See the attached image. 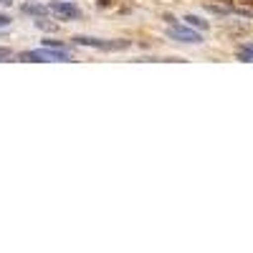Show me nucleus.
Listing matches in <instances>:
<instances>
[{"instance_id":"8","label":"nucleus","mask_w":253,"mask_h":253,"mask_svg":"<svg viewBox=\"0 0 253 253\" xmlns=\"http://www.w3.org/2000/svg\"><path fill=\"white\" fill-rule=\"evenodd\" d=\"M36 26H38V28H43V31H53V28H56L53 23H48V20H43V18L36 20Z\"/></svg>"},{"instance_id":"12","label":"nucleus","mask_w":253,"mask_h":253,"mask_svg":"<svg viewBox=\"0 0 253 253\" xmlns=\"http://www.w3.org/2000/svg\"><path fill=\"white\" fill-rule=\"evenodd\" d=\"M0 5H5V8H10V5H13V0H0Z\"/></svg>"},{"instance_id":"11","label":"nucleus","mask_w":253,"mask_h":253,"mask_svg":"<svg viewBox=\"0 0 253 253\" xmlns=\"http://www.w3.org/2000/svg\"><path fill=\"white\" fill-rule=\"evenodd\" d=\"M243 51H248V56H251V61H253V43H246Z\"/></svg>"},{"instance_id":"9","label":"nucleus","mask_w":253,"mask_h":253,"mask_svg":"<svg viewBox=\"0 0 253 253\" xmlns=\"http://www.w3.org/2000/svg\"><path fill=\"white\" fill-rule=\"evenodd\" d=\"M8 58H13V51H10V48H3V46H0V61H8Z\"/></svg>"},{"instance_id":"3","label":"nucleus","mask_w":253,"mask_h":253,"mask_svg":"<svg viewBox=\"0 0 253 253\" xmlns=\"http://www.w3.org/2000/svg\"><path fill=\"white\" fill-rule=\"evenodd\" d=\"M167 36H170L172 41H180V43H203V36H200V31L198 28H193V26H180V23H175V26H170L167 28Z\"/></svg>"},{"instance_id":"1","label":"nucleus","mask_w":253,"mask_h":253,"mask_svg":"<svg viewBox=\"0 0 253 253\" xmlns=\"http://www.w3.org/2000/svg\"><path fill=\"white\" fill-rule=\"evenodd\" d=\"M18 58H20V61H33V63H46V61L66 63V61H71V56L63 51V48H48V46L38 48V51H23Z\"/></svg>"},{"instance_id":"5","label":"nucleus","mask_w":253,"mask_h":253,"mask_svg":"<svg viewBox=\"0 0 253 253\" xmlns=\"http://www.w3.org/2000/svg\"><path fill=\"white\" fill-rule=\"evenodd\" d=\"M20 10H23L26 15H36V18H43L51 8H43V5H36V3H26L23 8H20Z\"/></svg>"},{"instance_id":"7","label":"nucleus","mask_w":253,"mask_h":253,"mask_svg":"<svg viewBox=\"0 0 253 253\" xmlns=\"http://www.w3.org/2000/svg\"><path fill=\"white\" fill-rule=\"evenodd\" d=\"M43 46H48V48H66V43H63V41H58V38H46Z\"/></svg>"},{"instance_id":"10","label":"nucleus","mask_w":253,"mask_h":253,"mask_svg":"<svg viewBox=\"0 0 253 253\" xmlns=\"http://www.w3.org/2000/svg\"><path fill=\"white\" fill-rule=\"evenodd\" d=\"M8 26H10V15L0 13V28H8Z\"/></svg>"},{"instance_id":"6","label":"nucleus","mask_w":253,"mask_h":253,"mask_svg":"<svg viewBox=\"0 0 253 253\" xmlns=\"http://www.w3.org/2000/svg\"><path fill=\"white\" fill-rule=\"evenodd\" d=\"M182 20H185L187 26H193V28H198V31H205V28H208V20H203L200 15H193V13H190V15H185Z\"/></svg>"},{"instance_id":"2","label":"nucleus","mask_w":253,"mask_h":253,"mask_svg":"<svg viewBox=\"0 0 253 253\" xmlns=\"http://www.w3.org/2000/svg\"><path fill=\"white\" fill-rule=\"evenodd\" d=\"M71 41L79 46H89L99 51H126L132 46V41H107V38H94V36H74Z\"/></svg>"},{"instance_id":"4","label":"nucleus","mask_w":253,"mask_h":253,"mask_svg":"<svg viewBox=\"0 0 253 253\" xmlns=\"http://www.w3.org/2000/svg\"><path fill=\"white\" fill-rule=\"evenodd\" d=\"M48 8H51V13H56L58 18H74V20L81 18V10H79L74 3H66V0H51Z\"/></svg>"}]
</instances>
